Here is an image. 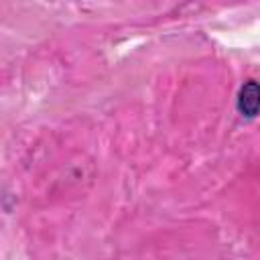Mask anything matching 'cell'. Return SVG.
I'll return each instance as SVG.
<instances>
[{
	"label": "cell",
	"mask_w": 260,
	"mask_h": 260,
	"mask_svg": "<svg viewBox=\"0 0 260 260\" xmlns=\"http://www.w3.org/2000/svg\"><path fill=\"white\" fill-rule=\"evenodd\" d=\"M236 108L244 118H254L260 112V83L258 81L250 79L240 87Z\"/></svg>",
	"instance_id": "cell-1"
}]
</instances>
